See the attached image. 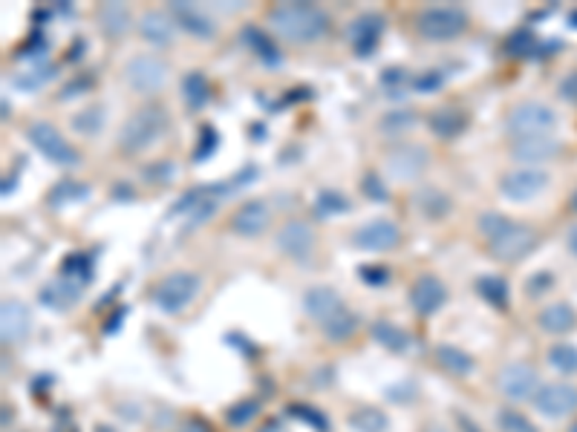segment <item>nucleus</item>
<instances>
[{
  "mask_svg": "<svg viewBox=\"0 0 577 432\" xmlns=\"http://www.w3.org/2000/svg\"><path fill=\"white\" fill-rule=\"evenodd\" d=\"M81 291H84V286H78L73 280H67V277H61V280L49 283L44 291H40V303H44L47 309H70Z\"/></svg>",
  "mask_w": 577,
  "mask_h": 432,
  "instance_id": "nucleus-26",
  "label": "nucleus"
},
{
  "mask_svg": "<svg viewBox=\"0 0 577 432\" xmlns=\"http://www.w3.org/2000/svg\"><path fill=\"white\" fill-rule=\"evenodd\" d=\"M384 35V18H378L376 12H367V15H359L350 23V40H352V49L355 55H373V49L378 47V40Z\"/></svg>",
  "mask_w": 577,
  "mask_h": 432,
  "instance_id": "nucleus-17",
  "label": "nucleus"
},
{
  "mask_svg": "<svg viewBox=\"0 0 577 432\" xmlns=\"http://www.w3.org/2000/svg\"><path fill=\"white\" fill-rule=\"evenodd\" d=\"M364 193H367L369 199H376V202H387V190H384V185L378 182L376 173H367L364 176Z\"/></svg>",
  "mask_w": 577,
  "mask_h": 432,
  "instance_id": "nucleus-45",
  "label": "nucleus"
},
{
  "mask_svg": "<svg viewBox=\"0 0 577 432\" xmlns=\"http://www.w3.org/2000/svg\"><path fill=\"white\" fill-rule=\"evenodd\" d=\"M508 130L514 138H528V136H548L555 130L557 116L552 107H546L540 101H523L511 107L508 113Z\"/></svg>",
  "mask_w": 577,
  "mask_h": 432,
  "instance_id": "nucleus-6",
  "label": "nucleus"
},
{
  "mask_svg": "<svg viewBox=\"0 0 577 432\" xmlns=\"http://www.w3.org/2000/svg\"><path fill=\"white\" fill-rule=\"evenodd\" d=\"M373 338L384 346V349H390L393 355H404V352L413 349V338H410L404 329H398L395 323H387V320L373 323Z\"/></svg>",
  "mask_w": 577,
  "mask_h": 432,
  "instance_id": "nucleus-27",
  "label": "nucleus"
},
{
  "mask_svg": "<svg viewBox=\"0 0 577 432\" xmlns=\"http://www.w3.org/2000/svg\"><path fill=\"white\" fill-rule=\"evenodd\" d=\"M269 23L274 26V32L283 35L286 40H295V44H309V40H318L329 30V18L321 6L312 4H280L271 9Z\"/></svg>",
  "mask_w": 577,
  "mask_h": 432,
  "instance_id": "nucleus-2",
  "label": "nucleus"
},
{
  "mask_svg": "<svg viewBox=\"0 0 577 432\" xmlns=\"http://www.w3.org/2000/svg\"><path fill=\"white\" fill-rule=\"evenodd\" d=\"M560 95H563L566 101H574V104H577V69L560 81Z\"/></svg>",
  "mask_w": 577,
  "mask_h": 432,
  "instance_id": "nucleus-48",
  "label": "nucleus"
},
{
  "mask_svg": "<svg viewBox=\"0 0 577 432\" xmlns=\"http://www.w3.org/2000/svg\"><path fill=\"white\" fill-rule=\"evenodd\" d=\"M87 197V188L78 185V182H61L55 185V190L49 193V202L52 205H64V202H73V199H84Z\"/></svg>",
  "mask_w": 577,
  "mask_h": 432,
  "instance_id": "nucleus-44",
  "label": "nucleus"
},
{
  "mask_svg": "<svg viewBox=\"0 0 577 432\" xmlns=\"http://www.w3.org/2000/svg\"><path fill=\"white\" fill-rule=\"evenodd\" d=\"M26 136H30V142L44 153V156L52 162V164H58V167H75L81 162L78 156V150L67 142V138L52 128V124L47 121H35L30 124V130H26Z\"/></svg>",
  "mask_w": 577,
  "mask_h": 432,
  "instance_id": "nucleus-7",
  "label": "nucleus"
},
{
  "mask_svg": "<svg viewBox=\"0 0 577 432\" xmlns=\"http://www.w3.org/2000/svg\"><path fill=\"white\" fill-rule=\"evenodd\" d=\"M32 331V314L21 300H4L0 305V334H4V343H21L30 338Z\"/></svg>",
  "mask_w": 577,
  "mask_h": 432,
  "instance_id": "nucleus-14",
  "label": "nucleus"
},
{
  "mask_svg": "<svg viewBox=\"0 0 577 432\" xmlns=\"http://www.w3.org/2000/svg\"><path fill=\"white\" fill-rule=\"evenodd\" d=\"M560 153V145L552 136H528V138H514L511 156L519 162H548Z\"/></svg>",
  "mask_w": 577,
  "mask_h": 432,
  "instance_id": "nucleus-19",
  "label": "nucleus"
},
{
  "mask_svg": "<svg viewBox=\"0 0 577 432\" xmlns=\"http://www.w3.org/2000/svg\"><path fill=\"white\" fill-rule=\"evenodd\" d=\"M442 81H445L442 73H428V75H422V78H413V87L424 93V90H436Z\"/></svg>",
  "mask_w": 577,
  "mask_h": 432,
  "instance_id": "nucleus-49",
  "label": "nucleus"
},
{
  "mask_svg": "<svg viewBox=\"0 0 577 432\" xmlns=\"http://www.w3.org/2000/svg\"><path fill=\"white\" fill-rule=\"evenodd\" d=\"M139 35L154 47H168L173 40V18L164 12H145L139 21Z\"/></svg>",
  "mask_w": 577,
  "mask_h": 432,
  "instance_id": "nucleus-22",
  "label": "nucleus"
},
{
  "mask_svg": "<svg viewBox=\"0 0 577 432\" xmlns=\"http://www.w3.org/2000/svg\"><path fill=\"white\" fill-rule=\"evenodd\" d=\"M171 18H173L176 26H182L188 35H197V38H211L214 35V23L205 18L194 4H185V0H176V4H171Z\"/></svg>",
  "mask_w": 577,
  "mask_h": 432,
  "instance_id": "nucleus-21",
  "label": "nucleus"
},
{
  "mask_svg": "<svg viewBox=\"0 0 577 432\" xmlns=\"http://www.w3.org/2000/svg\"><path fill=\"white\" fill-rule=\"evenodd\" d=\"M413 124H416V113H413V110H395V113L384 116L381 130H387V133H402V130L413 128Z\"/></svg>",
  "mask_w": 577,
  "mask_h": 432,
  "instance_id": "nucleus-43",
  "label": "nucleus"
},
{
  "mask_svg": "<svg viewBox=\"0 0 577 432\" xmlns=\"http://www.w3.org/2000/svg\"><path fill=\"white\" fill-rule=\"evenodd\" d=\"M102 124H104V107H87L84 113H78L73 119V130L93 136V133H99Z\"/></svg>",
  "mask_w": 577,
  "mask_h": 432,
  "instance_id": "nucleus-39",
  "label": "nucleus"
},
{
  "mask_svg": "<svg viewBox=\"0 0 577 432\" xmlns=\"http://www.w3.org/2000/svg\"><path fill=\"white\" fill-rule=\"evenodd\" d=\"M52 75H55V69L49 64H38V66L26 69V73H18L15 84H18L21 90H40Z\"/></svg>",
  "mask_w": 577,
  "mask_h": 432,
  "instance_id": "nucleus-38",
  "label": "nucleus"
},
{
  "mask_svg": "<svg viewBox=\"0 0 577 432\" xmlns=\"http://www.w3.org/2000/svg\"><path fill=\"white\" fill-rule=\"evenodd\" d=\"M413 84V78H410L407 69H398V66H390L387 73L381 75V90L390 95V99H402V95L407 93V87Z\"/></svg>",
  "mask_w": 577,
  "mask_h": 432,
  "instance_id": "nucleus-36",
  "label": "nucleus"
},
{
  "mask_svg": "<svg viewBox=\"0 0 577 432\" xmlns=\"http://www.w3.org/2000/svg\"><path fill=\"white\" fill-rule=\"evenodd\" d=\"M240 38H243V44H249V47H252V49L260 55V58H263V61H269V64H278V61H280V55L274 52L271 40H269L263 32H260L257 26H245Z\"/></svg>",
  "mask_w": 577,
  "mask_h": 432,
  "instance_id": "nucleus-33",
  "label": "nucleus"
},
{
  "mask_svg": "<svg viewBox=\"0 0 577 432\" xmlns=\"http://www.w3.org/2000/svg\"><path fill=\"white\" fill-rule=\"evenodd\" d=\"M64 277H67V280L78 283V286H87L93 280V262H90V257L73 254L70 260L64 262Z\"/></svg>",
  "mask_w": 577,
  "mask_h": 432,
  "instance_id": "nucleus-37",
  "label": "nucleus"
},
{
  "mask_svg": "<svg viewBox=\"0 0 577 432\" xmlns=\"http://www.w3.org/2000/svg\"><path fill=\"white\" fill-rule=\"evenodd\" d=\"M171 66L159 55H136L125 64V81L139 93H159L168 84Z\"/></svg>",
  "mask_w": 577,
  "mask_h": 432,
  "instance_id": "nucleus-8",
  "label": "nucleus"
},
{
  "mask_svg": "<svg viewBox=\"0 0 577 432\" xmlns=\"http://www.w3.org/2000/svg\"><path fill=\"white\" fill-rule=\"evenodd\" d=\"M548 360L552 366L563 375H577V346L572 343H557L548 349Z\"/></svg>",
  "mask_w": 577,
  "mask_h": 432,
  "instance_id": "nucleus-34",
  "label": "nucleus"
},
{
  "mask_svg": "<svg viewBox=\"0 0 577 432\" xmlns=\"http://www.w3.org/2000/svg\"><path fill=\"white\" fill-rule=\"evenodd\" d=\"M398 242H402V231H398L395 222L390 219H373L361 225L359 231L352 234V245L361 251H376V254H384V251H393Z\"/></svg>",
  "mask_w": 577,
  "mask_h": 432,
  "instance_id": "nucleus-10",
  "label": "nucleus"
},
{
  "mask_svg": "<svg viewBox=\"0 0 577 432\" xmlns=\"http://www.w3.org/2000/svg\"><path fill=\"white\" fill-rule=\"evenodd\" d=\"M387 171L395 176V179H402V182H407V179H416L424 167H428L431 156H428V150H424L422 145H410V142H402V145H395L390 153H387Z\"/></svg>",
  "mask_w": 577,
  "mask_h": 432,
  "instance_id": "nucleus-13",
  "label": "nucleus"
},
{
  "mask_svg": "<svg viewBox=\"0 0 577 432\" xmlns=\"http://www.w3.org/2000/svg\"><path fill=\"white\" fill-rule=\"evenodd\" d=\"M257 412H260V403L254 398H245V401L235 403V407L226 412V418L231 427H243V424H249L252 418H257Z\"/></svg>",
  "mask_w": 577,
  "mask_h": 432,
  "instance_id": "nucleus-42",
  "label": "nucleus"
},
{
  "mask_svg": "<svg viewBox=\"0 0 577 432\" xmlns=\"http://www.w3.org/2000/svg\"><path fill=\"white\" fill-rule=\"evenodd\" d=\"M416 26L428 40H450L468 30V15L459 6H431L419 12Z\"/></svg>",
  "mask_w": 577,
  "mask_h": 432,
  "instance_id": "nucleus-5",
  "label": "nucleus"
},
{
  "mask_svg": "<svg viewBox=\"0 0 577 432\" xmlns=\"http://www.w3.org/2000/svg\"><path fill=\"white\" fill-rule=\"evenodd\" d=\"M182 95H185V101H188V107L191 110H202L205 104H209V99H211V84H209V78H205L202 73H188L185 78H182Z\"/></svg>",
  "mask_w": 577,
  "mask_h": 432,
  "instance_id": "nucleus-30",
  "label": "nucleus"
},
{
  "mask_svg": "<svg viewBox=\"0 0 577 432\" xmlns=\"http://www.w3.org/2000/svg\"><path fill=\"white\" fill-rule=\"evenodd\" d=\"M99 26L110 38H119L130 30V12L121 4H104L99 9Z\"/></svg>",
  "mask_w": 577,
  "mask_h": 432,
  "instance_id": "nucleus-29",
  "label": "nucleus"
},
{
  "mask_svg": "<svg viewBox=\"0 0 577 432\" xmlns=\"http://www.w3.org/2000/svg\"><path fill=\"white\" fill-rule=\"evenodd\" d=\"M321 329H324V334H326V338H329V340H335V343H341V340H347V338H350V334H352L355 329H359V317H355V314H352V312L347 309V305H343V309H341V312H338L335 317H329V320H326V323H324Z\"/></svg>",
  "mask_w": 577,
  "mask_h": 432,
  "instance_id": "nucleus-31",
  "label": "nucleus"
},
{
  "mask_svg": "<svg viewBox=\"0 0 577 432\" xmlns=\"http://www.w3.org/2000/svg\"><path fill=\"white\" fill-rule=\"evenodd\" d=\"M269 222H271V211H269V205L263 199H249V202H243L235 216H231V231H235L237 236H260L266 228H269Z\"/></svg>",
  "mask_w": 577,
  "mask_h": 432,
  "instance_id": "nucleus-16",
  "label": "nucleus"
},
{
  "mask_svg": "<svg viewBox=\"0 0 577 432\" xmlns=\"http://www.w3.org/2000/svg\"><path fill=\"white\" fill-rule=\"evenodd\" d=\"M164 130H168V113H164V107L145 104L121 124L116 142L121 153H130L133 156V153H142L150 145H156Z\"/></svg>",
  "mask_w": 577,
  "mask_h": 432,
  "instance_id": "nucleus-3",
  "label": "nucleus"
},
{
  "mask_svg": "<svg viewBox=\"0 0 577 432\" xmlns=\"http://www.w3.org/2000/svg\"><path fill=\"white\" fill-rule=\"evenodd\" d=\"M479 231L488 240L491 254L502 260V262H517L531 254V248L537 245V234L528 225H519V222L508 219L497 211H488L479 216Z\"/></svg>",
  "mask_w": 577,
  "mask_h": 432,
  "instance_id": "nucleus-1",
  "label": "nucleus"
},
{
  "mask_svg": "<svg viewBox=\"0 0 577 432\" xmlns=\"http://www.w3.org/2000/svg\"><path fill=\"white\" fill-rule=\"evenodd\" d=\"M508 49L511 52H528V49H534V35L528 32V30H523V32H517L511 40H508Z\"/></svg>",
  "mask_w": 577,
  "mask_h": 432,
  "instance_id": "nucleus-47",
  "label": "nucleus"
},
{
  "mask_svg": "<svg viewBox=\"0 0 577 432\" xmlns=\"http://www.w3.org/2000/svg\"><path fill=\"white\" fill-rule=\"evenodd\" d=\"M436 360H439V366L450 375H457V378H468V375L476 369V360L468 352L459 349V346H448V343L436 346Z\"/></svg>",
  "mask_w": 577,
  "mask_h": 432,
  "instance_id": "nucleus-25",
  "label": "nucleus"
},
{
  "mask_svg": "<svg viewBox=\"0 0 577 432\" xmlns=\"http://www.w3.org/2000/svg\"><path fill=\"white\" fill-rule=\"evenodd\" d=\"M197 291H200V277L194 271H173L168 277H162L159 286L154 288V303L164 314H176L197 297Z\"/></svg>",
  "mask_w": 577,
  "mask_h": 432,
  "instance_id": "nucleus-4",
  "label": "nucleus"
},
{
  "mask_svg": "<svg viewBox=\"0 0 577 432\" xmlns=\"http://www.w3.org/2000/svg\"><path fill=\"white\" fill-rule=\"evenodd\" d=\"M214 145H217L214 130H211V128H205V130H202V147L194 153V156H197V159H205V156H209V153L214 150Z\"/></svg>",
  "mask_w": 577,
  "mask_h": 432,
  "instance_id": "nucleus-50",
  "label": "nucleus"
},
{
  "mask_svg": "<svg viewBox=\"0 0 577 432\" xmlns=\"http://www.w3.org/2000/svg\"><path fill=\"white\" fill-rule=\"evenodd\" d=\"M413 205H416V211H419L422 216H428V219H442V216L450 214V207H453V202H450L448 193L439 190V188H433V185L419 188L416 197H413Z\"/></svg>",
  "mask_w": 577,
  "mask_h": 432,
  "instance_id": "nucleus-23",
  "label": "nucleus"
},
{
  "mask_svg": "<svg viewBox=\"0 0 577 432\" xmlns=\"http://www.w3.org/2000/svg\"><path fill=\"white\" fill-rule=\"evenodd\" d=\"M343 309V303L341 297L335 295L333 288H326V286H318V288H309L306 295H304V312L312 317V320H318V323L324 326L329 317H335L338 312Z\"/></svg>",
  "mask_w": 577,
  "mask_h": 432,
  "instance_id": "nucleus-20",
  "label": "nucleus"
},
{
  "mask_svg": "<svg viewBox=\"0 0 577 432\" xmlns=\"http://www.w3.org/2000/svg\"><path fill=\"white\" fill-rule=\"evenodd\" d=\"M534 407L546 418H566L577 410V386L572 384H546L534 395Z\"/></svg>",
  "mask_w": 577,
  "mask_h": 432,
  "instance_id": "nucleus-12",
  "label": "nucleus"
},
{
  "mask_svg": "<svg viewBox=\"0 0 577 432\" xmlns=\"http://www.w3.org/2000/svg\"><path fill=\"white\" fill-rule=\"evenodd\" d=\"M572 207H574V211H577V190H574V197H572Z\"/></svg>",
  "mask_w": 577,
  "mask_h": 432,
  "instance_id": "nucleus-54",
  "label": "nucleus"
},
{
  "mask_svg": "<svg viewBox=\"0 0 577 432\" xmlns=\"http://www.w3.org/2000/svg\"><path fill=\"white\" fill-rule=\"evenodd\" d=\"M476 291L491 305H500V309H505V305H508V286H505L502 277H493V274L479 277V280H476Z\"/></svg>",
  "mask_w": 577,
  "mask_h": 432,
  "instance_id": "nucleus-32",
  "label": "nucleus"
},
{
  "mask_svg": "<svg viewBox=\"0 0 577 432\" xmlns=\"http://www.w3.org/2000/svg\"><path fill=\"white\" fill-rule=\"evenodd\" d=\"M500 392L508 398V401H534L537 395V372H534L528 364H508L502 372H500Z\"/></svg>",
  "mask_w": 577,
  "mask_h": 432,
  "instance_id": "nucleus-11",
  "label": "nucleus"
},
{
  "mask_svg": "<svg viewBox=\"0 0 577 432\" xmlns=\"http://www.w3.org/2000/svg\"><path fill=\"white\" fill-rule=\"evenodd\" d=\"M546 288H552V277H548V274H534L531 283H528L531 295H540V291H546Z\"/></svg>",
  "mask_w": 577,
  "mask_h": 432,
  "instance_id": "nucleus-51",
  "label": "nucleus"
},
{
  "mask_svg": "<svg viewBox=\"0 0 577 432\" xmlns=\"http://www.w3.org/2000/svg\"><path fill=\"white\" fill-rule=\"evenodd\" d=\"M278 248L292 260H306L312 254V248H315L312 225H309V222H304V219L286 222V225L280 228V234H278Z\"/></svg>",
  "mask_w": 577,
  "mask_h": 432,
  "instance_id": "nucleus-15",
  "label": "nucleus"
},
{
  "mask_svg": "<svg viewBox=\"0 0 577 432\" xmlns=\"http://www.w3.org/2000/svg\"><path fill=\"white\" fill-rule=\"evenodd\" d=\"M548 185V173L540 167H514L500 179V193L511 202H528Z\"/></svg>",
  "mask_w": 577,
  "mask_h": 432,
  "instance_id": "nucleus-9",
  "label": "nucleus"
},
{
  "mask_svg": "<svg viewBox=\"0 0 577 432\" xmlns=\"http://www.w3.org/2000/svg\"><path fill=\"white\" fill-rule=\"evenodd\" d=\"M566 245H569V251L577 257V228H572L569 234H566Z\"/></svg>",
  "mask_w": 577,
  "mask_h": 432,
  "instance_id": "nucleus-53",
  "label": "nucleus"
},
{
  "mask_svg": "<svg viewBox=\"0 0 577 432\" xmlns=\"http://www.w3.org/2000/svg\"><path fill=\"white\" fill-rule=\"evenodd\" d=\"M572 432H577V421H574V424H572Z\"/></svg>",
  "mask_w": 577,
  "mask_h": 432,
  "instance_id": "nucleus-55",
  "label": "nucleus"
},
{
  "mask_svg": "<svg viewBox=\"0 0 577 432\" xmlns=\"http://www.w3.org/2000/svg\"><path fill=\"white\" fill-rule=\"evenodd\" d=\"M445 300H448V288L442 280H436V277L424 274L413 283V288H410V303H413V309L424 317L436 314L445 305Z\"/></svg>",
  "mask_w": 577,
  "mask_h": 432,
  "instance_id": "nucleus-18",
  "label": "nucleus"
},
{
  "mask_svg": "<svg viewBox=\"0 0 577 432\" xmlns=\"http://www.w3.org/2000/svg\"><path fill=\"white\" fill-rule=\"evenodd\" d=\"M537 323L548 334H563V331H572L574 329L577 314H574V309H572L569 303H552V305H546V309L540 312Z\"/></svg>",
  "mask_w": 577,
  "mask_h": 432,
  "instance_id": "nucleus-24",
  "label": "nucleus"
},
{
  "mask_svg": "<svg viewBox=\"0 0 577 432\" xmlns=\"http://www.w3.org/2000/svg\"><path fill=\"white\" fill-rule=\"evenodd\" d=\"M182 432H209V427H205L202 421H188V424L182 427Z\"/></svg>",
  "mask_w": 577,
  "mask_h": 432,
  "instance_id": "nucleus-52",
  "label": "nucleus"
},
{
  "mask_svg": "<svg viewBox=\"0 0 577 432\" xmlns=\"http://www.w3.org/2000/svg\"><path fill=\"white\" fill-rule=\"evenodd\" d=\"M428 124H431V130H433L439 138H457V136L465 130V124H468V119H465V116L459 113V110L445 107V110H436V113H431Z\"/></svg>",
  "mask_w": 577,
  "mask_h": 432,
  "instance_id": "nucleus-28",
  "label": "nucleus"
},
{
  "mask_svg": "<svg viewBox=\"0 0 577 432\" xmlns=\"http://www.w3.org/2000/svg\"><path fill=\"white\" fill-rule=\"evenodd\" d=\"M359 274H361V280L369 283V286H384V283H387V271L378 269V266H361Z\"/></svg>",
  "mask_w": 577,
  "mask_h": 432,
  "instance_id": "nucleus-46",
  "label": "nucleus"
},
{
  "mask_svg": "<svg viewBox=\"0 0 577 432\" xmlns=\"http://www.w3.org/2000/svg\"><path fill=\"white\" fill-rule=\"evenodd\" d=\"M497 424L502 432H537V427H534L526 415H519L514 410H500L497 412Z\"/></svg>",
  "mask_w": 577,
  "mask_h": 432,
  "instance_id": "nucleus-41",
  "label": "nucleus"
},
{
  "mask_svg": "<svg viewBox=\"0 0 577 432\" xmlns=\"http://www.w3.org/2000/svg\"><path fill=\"white\" fill-rule=\"evenodd\" d=\"M347 211H350V202L338 190H321L318 199H315V214L318 216H333V214H347Z\"/></svg>",
  "mask_w": 577,
  "mask_h": 432,
  "instance_id": "nucleus-35",
  "label": "nucleus"
},
{
  "mask_svg": "<svg viewBox=\"0 0 577 432\" xmlns=\"http://www.w3.org/2000/svg\"><path fill=\"white\" fill-rule=\"evenodd\" d=\"M352 427L359 432H384L387 429V418H384L378 410H359L352 415Z\"/></svg>",
  "mask_w": 577,
  "mask_h": 432,
  "instance_id": "nucleus-40",
  "label": "nucleus"
}]
</instances>
